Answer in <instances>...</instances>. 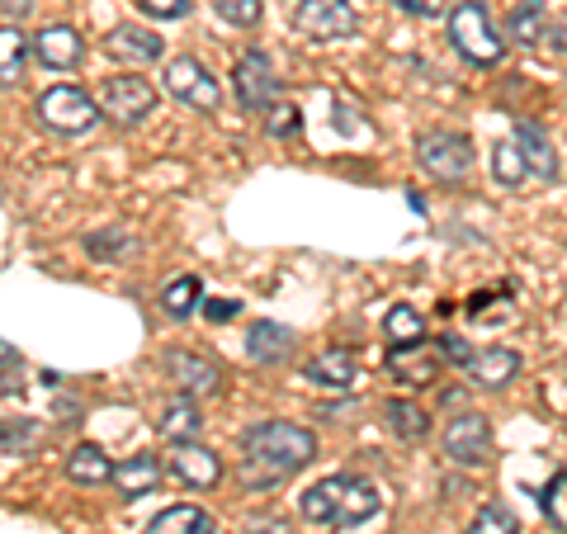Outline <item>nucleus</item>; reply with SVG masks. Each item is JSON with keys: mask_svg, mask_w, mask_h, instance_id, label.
<instances>
[{"mask_svg": "<svg viewBox=\"0 0 567 534\" xmlns=\"http://www.w3.org/2000/svg\"><path fill=\"white\" fill-rule=\"evenodd\" d=\"M312 454H317L312 431L289 421H260L241 440V483L270 487L279 477H293L298 469H308Z\"/></svg>", "mask_w": 567, "mask_h": 534, "instance_id": "obj_1", "label": "nucleus"}, {"mask_svg": "<svg viewBox=\"0 0 567 534\" xmlns=\"http://www.w3.org/2000/svg\"><path fill=\"white\" fill-rule=\"evenodd\" d=\"M303 515L312 525H327V530H354L364 525L369 515H379V487L364 483V477H322V483H312L303 492Z\"/></svg>", "mask_w": 567, "mask_h": 534, "instance_id": "obj_2", "label": "nucleus"}, {"mask_svg": "<svg viewBox=\"0 0 567 534\" xmlns=\"http://www.w3.org/2000/svg\"><path fill=\"white\" fill-rule=\"evenodd\" d=\"M450 39L458 48V58H468L473 66H492V62H502V52H506V43L492 33L483 0H458L450 14Z\"/></svg>", "mask_w": 567, "mask_h": 534, "instance_id": "obj_3", "label": "nucleus"}, {"mask_svg": "<svg viewBox=\"0 0 567 534\" xmlns=\"http://www.w3.org/2000/svg\"><path fill=\"white\" fill-rule=\"evenodd\" d=\"M416 162L425 166V175H435V181L458 185V181H468V171H473V137L450 133V129L421 133L416 137Z\"/></svg>", "mask_w": 567, "mask_h": 534, "instance_id": "obj_4", "label": "nucleus"}, {"mask_svg": "<svg viewBox=\"0 0 567 534\" xmlns=\"http://www.w3.org/2000/svg\"><path fill=\"white\" fill-rule=\"evenodd\" d=\"M39 119L48 123L52 133H85L95 129V100L76 91V85H52V91L39 95Z\"/></svg>", "mask_w": 567, "mask_h": 534, "instance_id": "obj_5", "label": "nucleus"}, {"mask_svg": "<svg viewBox=\"0 0 567 534\" xmlns=\"http://www.w3.org/2000/svg\"><path fill=\"white\" fill-rule=\"evenodd\" d=\"M298 29L312 39H354L360 33V0H303Z\"/></svg>", "mask_w": 567, "mask_h": 534, "instance_id": "obj_6", "label": "nucleus"}, {"mask_svg": "<svg viewBox=\"0 0 567 534\" xmlns=\"http://www.w3.org/2000/svg\"><path fill=\"white\" fill-rule=\"evenodd\" d=\"M162 85H166V95L194 104V110H208V114L218 110V100H223L218 81H213L208 66L194 62V58H171V66L162 71Z\"/></svg>", "mask_w": 567, "mask_h": 534, "instance_id": "obj_7", "label": "nucleus"}, {"mask_svg": "<svg viewBox=\"0 0 567 534\" xmlns=\"http://www.w3.org/2000/svg\"><path fill=\"white\" fill-rule=\"evenodd\" d=\"M233 91H237V104H241L246 114L270 110L275 95H279V76H275V66H270V58H265V52H246V58L237 62Z\"/></svg>", "mask_w": 567, "mask_h": 534, "instance_id": "obj_8", "label": "nucleus"}, {"mask_svg": "<svg viewBox=\"0 0 567 534\" xmlns=\"http://www.w3.org/2000/svg\"><path fill=\"white\" fill-rule=\"evenodd\" d=\"M445 454L454 459V464H464V469L487 464V459H492V425H487V417L483 412L450 417V425H445Z\"/></svg>", "mask_w": 567, "mask_h": 534, "instance_id": "obj_9", "label": "nucleus"}, {"mask_svg": "<svg viewBox=\"0 0 567 534\" xmlns=\"http://www.w3.org/2000/svg\"><path fill=\"white\" fill-rule=\"evenodd\" d=\"M152 104H156V91L142 76H110V81H104V91H100V110L110 114L114 123L147 119Z\"/></svg>", "mask_w": 567, "mask_h": 534, "instance_id": "obj_10", "label": "nucleus"}, {"mask_svg": "<svg viewBox=\"0 0 567 534\" xmlns=\"http://www.w3.org/2000/svg\"><path fill=\"white\" fill-rule=\"evenodd\" d=\"M303 379L308 383H317V388H350L354 379H360V360H354V350H346V346H331V350H322V355H312V360L303 364Z\"/></svg>", "mask_w": 567, "mask_h": 534, "instance_id": "obj_11", "label": "nucleus"}, {"mask_svg": "<svg viewBox=\"0 0 567 534\" xmlns=\"http://www.w3.org/2000/svg\"><path fill=\"white\" fill-rule=\"evenodd\" d=\"M166 369H171V379L181 383L189 398H204V393H218V388H223V369L199 360V355H189V350H171Z\"/></svg>", "mask_w": 567, "mask_h": 534, "instance_id": "obj_12", "label": "nucleus"}, {"mask_svg": "<svg viewBox=\"0 0 567 534\" xmlns=\"http://www.w3.org/2000/svg\"><path fill=\"white\" fill-rule=\"evenodd\" d=\"M464 373H468V383H477V388H506L520 373V355L506 350V346L473 350V360L464 364Z\"/></svg>", "mask_w": 567, "mask_h": 534, "instance_id": "obj_13", "label": "nucleus"}, {"mask_svg": "<svg viewBox=\"0 0 567 534\" xmlns=\"http://www.w3.org/2000/svg\"><path fill=\"white\" fill-rule=\"evenodd\" d=\"M171 469L181 473L189 487H213V483L223 477L218 454L204 450V444H194V440H175V450H171Z\"/></svg>", "mask_w": 567, "mask_h": 534, "instance_id": "obj_14", "label": "nucleus"}, {"mask_svg": "<svg viewBox=\"0 0 567 534\" xmlns=\"http://www.w3.org/2000/svg\"><path fill=\"white\" fill-rule=\"evenodd\" d=\"M440 355H445V346H440V350H431L425 341H416V346H393V355H388V369H393L402 383L421 388V383H435Z\"/></svg>", "mask_w": 567, "mask_h": 534, "instance_id": "obj_15", "label": "nucleus"}, {"mask_svg": "<svg viewBox=\"0 0 567 534\" xmlns=\"http://www.w3.org/2000/svg\"><path fill=\"white\" fill-rule=\"evenodd\" d=\"M33 52H39V62L52 66V71H71L81 62V39H76V29H66V24H48L39 39H33Z\"/></svg>", "mask_w": 567, "mask_h": 534, "instance_id": "obj_16", "label": "nucleus"}, {"mask_svg": "<svg viewBox=\"0 0 567 534\" xmlns=\"http://www.w3.org/2000/svg\"><path fill=\"white\" fill-rule=\"evenodd\" d=\"M114 459L100 450V444H76L66 454V477L71 483H85V487H100V483H114Z\"/></svg>", "mask_w": 567, "mask_h": 534, "instance_id": "obj_17", "label": "nucleus"}, {"mask_svg": "<svg viewBox=\"0 0 567 534\" xmlns=\"http://www.w3.org/2000/svg\"><path fill=\"white\" fill-rule=\"evenodd\" d=\"M516 142L529 162V175L535 181H554L558 175V156H554V142H548V133L539 129V123H516Z\"/></svg>", "mask_w": 567, "mask_h": 534, "instance_id": "obj_18", "label": "nucleus"}, {"mask_svg": "<svg viewBox=\"0 0 567 534\" xmlns=\"http://www.w3.org/2000/svg\"><path fill=\"white\" fill-rule=\"evenodd\" d=\"M104 52L118 58V62H156L166 48L152 29H114L110 39H104Z\"/></svg>", "mask_w": 567, "mask_h": 534, "instance_id": "obj_19", "label": "nucleus"}, {"mask_svg": "<svg viewBox=\"0 0 567 534\" xmlns=\"http://www.w3.org/2000/svg\"><path fill=\"white\" fill-rule=\"evenodd\" d=\"M289 350H293V331L279 322H256L246 331V355H251L256 364H279Z\"/></svg>", "mask_w": 567, "mask_h": 534, "instance_id": "obj_20", "label": "nucleus"}, {"mask_svg": "<svg viewBox=\"0 0 567 534\" xmlns=\"http://www.w3.org/2000/svg\"><path fill=\"white\" fill-rule=\"evenodd\" d=\"M156 483H162V464H156L152 454H133V459H123V464L114 469V487L128 496H147V492H156Z\"/></svg>", "mask_w": 567, "mask_h": 534, "instance_id": "obj_21", "label": "nucleus"}, {"mask_svg": "<svg viewBox=\"0 0 567 534\" xmlns=\"http://www.w3.org/2000/svg\"><path fill=\"white\" fill-rule=\"evenodd\" d=\"M147 534H218V525L199 506H171L147 525Z\"/></svg>", "mask_w": 567, "mask_h": 534, "instance_id": "obj_22", "label": "nucleus"}, {"mask_svg": "<svg viewBox=\"0 0 567 534\" xmlns=\"http://www.w3.org/2000/svg\"><path fill=\"white\" fill-rule=\"evenodd\" d=\"M548 20H554V14H548L544 0H520V6L511 10V39L525 43V48H535V43H544Z\"/></svg>", "mask_w": 567, "mask_h": 534, "instance_id": "obj_23", "label": "nucleus"}, {"mask_svg": "<svg viewBox=\"0 0 567 534\" xmlns=\"http://www.w3.org/2000/svg\"><path fill=\"white\" fill-rule=\"evenodd\" d=\"M492 175H496V185H506V189H520L529 181V162H525V152H520L516 137L502 142V147L492 152Z\"/></svg>", "mask_w": 567, "mask_h": 534, "instance_id": "obj_24", "label": "nucleus"}, {"mask_svg": "<svg viewBox=\"0 0 567 534\" xmlns=\"http://www.w3.org/2000/svg\"><path fill=\"white\" fill-rule=\"evenodd\" d=\"M199 425H204V417H199V407H194L189 393H185V398H175V402H166L162 431H166L171 440H194V435H199Z\"/></svg>", "mask_w": 567, "mask_h": 534, "instance_id": "obj_25", "label": "nucleus"}, {"mask_svg": "<svg viewBox=\"0 0 567 534\" xmlns=\"http://www.w3.org/2000/svg\"><path fill=\"white\" fill-rule=\"evenodd\" d=\"M383 331L393 336V346H416V341H425L421 312H416V308H406V302H398V308L383 317Z\"/></svg>", "mask_w": 567, "mask_h": 534, "instance_id": "obj_26", "label": "nucleus"}, {"mask_svg": "<svg viewBox=\"0 0 567 534\" xmlns=\"http://www.w3.org/2000/svg\"><path fill=\"white\" fill-rule=\"evenodd\" d=\"M162 308H166V317H189L194 308H199V279L181 275L175 284H166V289H162Z\"/></svg>", "mask_w": 567, "mask_h": 534, "instance_id": "obj_27", "label": "nucleus"}, {"mask_svg": "<svg viewBox=\"0 0 567 534\" xmlns=\"http://www.w3.org/2000/svg\"><path fill=\"white\" fill-rule=\"evenodd\" d=\"M24 33L14 29V24H6L0 29V81H20V71H24Z\"/></svg>", "mask_w": 567, "mask_h": 534, "instance_id": "obj_28", "label": "nucleus"}, {"mask_svg": "<svg viewBox=\"0 0 567 534\" xmlns=\"http://www.w3.org/2000/svg\"><path fill=\"white\" fill-rule=\"evenodd\" d=\"M383 412H388V425H393L402 440H421L425 431H431V421H425V412L416 402H388Z\"/></svg>", "mask_w": 567, "mask_h": 534, "instance_id": "obj_29", "label": "nucleus"}, {"mask_svg": "<svg viewBox=\"0 0 567 534\" xmlns=\"http://www.w3.org/2000/svg\"><path fill=\"white\" fill-rule=\"evenodd\" d=\"M468 534H520V521H516V511H511V506H502V502H487L483 511L473 515Z\"/></svg>", "mask_w": 567, "mask_h": 534, "instance_id": "obj_30", "label": "nucleus"}, {"mask_svg": "<svg viewBox=\"0 0 567 534\" xmlns=\"http://www.w3.org/2000/svg\"><path fill=\"white\" fill-rule=\"evenodd\" d=\"M213 10L237 29H256L260 24V0H213Z\"/></svg>", "mask_w": 567, "mask_h": 534, "instance_id": "obj_31", "label": "nucleus"}, {"mask_svg": "<svg viewBox=\"0 0 567 534\" xmlns=\"http://www.w3.org/2000/svg\"><path fill=\"white\" fill-rule=\"evenodd\" d=\"M137 10H147L152 20H185L194 0H137Z\"/></svg>", "mask_w": 567, "mask_h": 534, "instance_id": "obj_32", "label": "nucleus"}, {"mask_svg": "<svg viewBox=\"0 0 567 534\" xmlns=\"http://www.w3.org/2000/svg\"><path fill=\"white\" fill-rule=\"evenodd\" d=\"M270 114H275V119H270V137H293L298 129H303V119H298L293 104H275Z\"/></svg>", "mask_w": 567, "mask_h": 534, "instance_id": "obj_33", "label": "nucleus"}, {"mask_svg": "<svg viewBox=\"0 0 567 534\" xmlns=\"http://www.w3.org/2000/svg\"><path fill=\"white\" fill-rule=\"evenodd\" d=\"M91 246V256H114V251H123V246H128V237L118 233V227H110V233H100V237H91L85 242Z\"/></svg>", "mask_w": 567, "mask_h": 534, "instance_id": "obj_34", "label": "nucleus"}, {"mask_svg": "<svg viewBox=\"0 0 567 534\" xmlns=\"http://www.w3.org/2000/svg\"><path fill=\"white\" fill-rule=\"evenodd\" d=\"M402 14H416V20H435L440 10H445V0H393Z\"/></svg>", "mask_w": 567, "mask_h": 534, "instance_id": "obj_35", "label": "nucleus"}, {"mask_svg": "<svg viewBox=\"0 0 567 534\" xmlns=\"http://www.w3.org/2000/svg\"><path fill=\"white\" fill-rule=\"evenodd\" d=\"M544 43L554 48V52H567V14H554V20H548V29H544Z\"/></svg>", "mask_w": 567, "mask_h": 534, "instance_id": "obj_36", "label": "nucleus"}, {"mask_svg": "<svg viewBox=\"0 0 567 534\" xmlns=\"http://www.w3.org/2000/svg\"><path fill=\"white\" fill-rule=\"evenodd\" d=\"M246 534H289V521H279V515H260V521L246 525Z\"/></svg>", "mask_w": 567, "mask_h": 534, "instance_id": "obj_37", "label": "nucleus"}, {"mask_svg": "<svg viewBox=\"0 0 567 534\" xmlns=\"http://www.w3.org/2000/svg\"><path fill=\"white\" fill-rule=\"evenodd\" d=\"M208 317H213V322H233V317H237V302H233V298H213V302H208Z\"/></svg>", "mask_w": 567, "mask_h": 534, "instance_id": "obj_38", "label": "nucleus"}, {"mask_svg": "<svg viewBox=\"0 0 567 534\" xmlns=\"http://www.w3.org/2000/svg\"><path fill=\"white\" fill-rule=\"evenodd\" d=\"M24 14H29V0H6V24L24 20Z\"/></svg>", "mask_w": 567, "mask_h": 534, "instance_id": "obj_39", "label": "nucleus"}, {"mask_svg": "<svg viewBox=\"0 0 567 534\" xmlns=\"http://www.w3.org/2000/svg\"><path fill=\"white\" fill-rule=\"evenodd\" d=\"M6 393H14V346H6Z\"/></svg>", "mask_w": 567, "mask_h": 534, "instance_id": "obj_40", "label": "nucleus"}]
</instances>
